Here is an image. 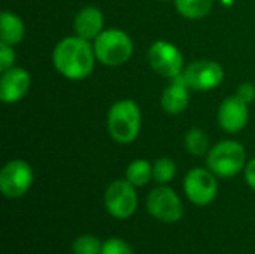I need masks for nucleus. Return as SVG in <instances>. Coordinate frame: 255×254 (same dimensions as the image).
<instances>
[{
  "label": "nucleus",
  "mask_w": 255,
  "mask_h": 254,
  "mask_svg": "<svg viewBox=\"0 0 255 254\" xmlns=\"http://www.w3.org/2000/svg\"><path fill=\"white\" fill-rule=\"evenodd\" d=\"M96 60L93 42L76 34L61 39L52 51V64L55 70L70 81L88 78L94 70Z\"/></svg>",
  "instance_id": "1"
},
{
  "label": "nucleus",
  "mask_w": 255,
  "mask_h": 254,
  "mask_svg": "<svg viewBox=\"0 0 255 254\" xmlns=\"http://www.w3.org/2000/svg\"><path fill=\"white\" fill-rule=\"evenodd\" d=\"M106 126L111 138L117 144L127 145L134 142L142 129V112L139 105L131 99L115 102L108 111Z\"/></svg>",
  "instance_id": "2"
},
{
  "label": "nucleus",
  "mask_w": 255,
  "mask_h": 254,
  "mask_svg": "<svg viewBox=\"0 0 255 254\" xmlns=\"http://www.w3.org/2000/svg\"><path fill=\"white\" fill-rule=\"evenodd\" d=\"M93 48L100 64L108 67H118L126 64L134 51L131 37L120 28H106L94 40Z\"/></svg>",
  "instance_id": "3"
},
{
  "label": "nucleus",
  "mask_w": 255,
  "mask_h": 254,
  "mask_svg": "<svg viewBox=\"0 0 255 254\" xmlns=\"http://www.w3.org/2000/svg\"><path fill=\"white\" fill-rule=\"evenodd\" d=\"M206 166L220 178H233L247 166V151L235 139L220 141L209 150Z\"/></svg>",
  "instance_id": "4"
},
{
  "label": "nucleus",
  "mask_w": 255,
  "mask_h": 254,
  "mask_svg": "<svg viewBox=\"0 0 255 254\" xmlns=\"http://www.w3.org/2000/svg\"><path fill=\"white\" fill-rule=\"evenodd\" d=\"M148 61L155 73L170 81L181 76L185 69L181 49L167 40H155L149 46Z\"/></svg>",
  "instance_id": "5"
},
{
  "label": "nucleus",
  "mask_w": 255,
  "mask_h": 254,
  "mask_svg": "<svg viewBox=\"0 0 255 254\" xmlns=\"http://www.w3.org/2000/svg\"><path fill=\"white\" fill-rule=\"evenodd\" d=\"M34 181L33 168L21 159L9 160L0 171V190L9 199L24 196Z\"/></svg>",
  "instance_id": "6"
},
{
  "label": "nucleus",
  "mask_w": 255,
  "mask_h": 254,
  "mask_svg": "<svg viewBox=\"0 0 255 254\" xmlns=\"http://www.w3.org/2000/svg\"><path fill=\"white\" fill-rule=\"evenodd\" d=\"M224 76L223 66L214 60H196L182 72L185 84L194 91H211L221 85Z\"/></svg>",
  "instance_id": "7"
},
{
  "label": "nucleus",
  "mask_w": 255,
  "mask_h": 254,
  "mask_svg": "<svg viewBox=\"0 0 255 254\" xmlns=\"http://www.w3.org/2000/svg\"><path fill=\"white\" fill-rule=\"evenodd\" d=\"M146 208L154 219L163 223H176L184 214V207L179 196L167 186H160L151 190L146 199Z\"/></svg>",
  "instance_id": "8"
},
{
  "label": "nucleus",
  "mask_w": 255,
  "mask_h": 254,
  "mask_svg": "<svg viewBox=\"0 0 255 254\" xmlns=\"http://www.w3.org/2000/svg\"><path fill=\"white\" fill-rule=\"evenodd\" d=\"M105 208L118 220L131 217L137 208V193L134 186L127 180L114 181L105 192Z\"/></svg>",
  "instance_id": "9"
},
{
  "label": "nucleus",
  "mask_w": 255,
  "mask_h": 254,
  "mask_svg": "<svg viewBox=\"0 0 255 254\" xmlns=\"http://www.w3.org/2000/svg\"><path fill=\"white\" fill-rule=\"evenodd\" d=\"M184 190L191 204L197 207H206L217 198L218 183L217 175L209 169L194 168L191 169L184 180Z\"/></svg>",
  "instance_id": "10"
},
{
  "label": "nucleus",
  "mask_w": 255,
  "mask_h": 254,
  "mask_svg": "<svg viewBox=\"0 0 255 254\" xmlns=\"http://www.w3.org/2000/svg\"><path fill=\"white\" fill-rule=\"evenodd\" d=\"M220 127L227 133H239L244 130L250 121L248 103L244 102L238 94L226 97L217 112Z\"/></svg>",
  "instance_id": "11"
},
{
  "label": "nucleus",
  "mask_w": 255,
  "mask_h": 254,
  "mask_svg": "<svg viewBox=\"0 0 255 254\" xmlns=\"http://www.w3.org/2000/svg\"><path fill=\"white\" fill-rule=\"evenodd\" d=\"M31 85L28 70L22 67H10L1 72L0 76V100L6 105H13L25 97Z\"/></svg>",
  "instance_id": "12"
},
{
  "label": "nucleus",
  "mask_w": 255,
  "mask_h": 254,
  "mask_svg": "<svg viewBox=\"0 0 255 254\" xmlns=\"http://www.w3.org/2000/svg\"><path fill=\"white\" fill-rule=\"evenodd\" d=\"M75 34L93 42L105 30V15L96 6L82 7L73 19Z\"/></svg>",
  "instance_id": "13"
},
{
  "label": "nucleus",
  "mask_w": 255,
  "mask_h": 254,
  "mask_svg": "<svg viewBox=\"0 0 255 254\" xmlns=\"http://www.w3.org/2000/svg\"><path fill=\"white\" fill-rule=\"evenodd\" d=\"M160 103L166 114L179 115L185 112L190 105V87L185 84L182 75L172 79V82L163 90Z\"/></svg>",
  "instance_id": "14"
},
{
  "label": "nucleus",
  "mask_w": 255,
  "mask_h": 254,
  "mask_svg": "<svg viewBox=\"0 0 255 254\" xmlns=\"http://www.w3.org/2000/svg\"><path fill=\"white\" fill-rule=\"evenodd\" d=\"M24 21L10 10H3L0 15V42L6 45H16L24 39Z\"/></svg>",
  "instance_id": "15"
},
{
  "label": "nucleus",
  "mask_w": 255,
  "mask_h": 254,
  "mask_svg": "<svg viewBox=\"0 0 255 254\" xmlns=\"http://www.w3.org/2000/svg\"><path fill=\"white\" fill-rule=\"evenodd\" d=\"M176 12L187 19H202L211 13L215 0H173Z\"/></svg>",
  "instance_id": "16"
},
{
  "label": "nucleus",
  "mask_w": 255,
  "mask_h": 254,
  "mask_svg": "<svg viewBox=\"0 0 255 254\" xmlns=\"http://www.w3.org/2000/svg\"><path fill=\"white\" fill-rule=\"evenodd\" d=\"M185 150L196 157H203L208 156L211 150V141L208 133L200 129V127H193L187 132L185 139H184Z\"/></svg>",
  "instance_id": "17"
},
{
  "label": "nucleus",
  "mask_w": 255,
  "mask_h": 254,
  "mask_svg": "<svg viewBox=\"0 0 255 254\" xmlns=\"http://www.w3.org/2000/svg\"><path fill=\"white\" fill-rule=\"evenodd\" d=\"M126 180L134 187H143L152 180V165L148 160H133L126 171Z\"/></svg>",
  "instance_id": "18"
},
{
  "label": "nucleus",
  "mask_w": 255,
  "mask_h": 254,
  "mask_svg": "<svg viewBox=\"0 0 255 254\" xmlns=\"http://www.w3.org/2000/svg\"><path fill=\"white\" fill-rule=\"evenodd\" d=\"M176 163L170 157H160L152 165V180L160 186H167L176 175Z\"/></svg>",
  "instance_id": "19"
},
{
  "label": "nucleus",
  "mask_w": 255,
  "mask_h": 254,
  "mask_svg": "<svg viewBox=\"0 0 255 254\" xmlns=\"http://www.w3.org/2000/svg\"><path fill=\"white\" fill-rule=\"evenodd\" d=\"M103 244L93 235H81L72 246L73 254H100Z\"/></svg>",
  "instance_id": "20"
},
{
  "label": "nucleus",
  "mask_w": 255,
  "mask_h": 254,
  "mask_svg": "<svg viewBox=\"0 0 255 254\" xmlns=\"http://www.w3.org/2000/svg\"><path fill=\"white\" fill-rule=\"evenodd\" d=\"M100 254H133V250L126 241L120 238H109L103 243Z\"/></svg>",
  "instance_id": "21"
},
{
  "label": "nucleus",
  "mask_w": 255,
  "mask_h": 254,
  "mask_svg": "<svg viewBox=\"0 0 255 254\" xmlns=\"http://www.w3.org/2000/svg\"><path fill=\"white\" fill-rule=\"evenodd\" d=\"M15 51L12 45H6L0 42V72H4L15 64Z\"/></svg>",
  "instance_id": "22"
},
{
  "label": "nucleus",
  "mask_w": 255,
  "mask_h": 254,
  "mask_svg": "<svg viewBox=\"0 0 255 254\" xmlns=\"http://www.w3.org/2000/svg\"><path fill=\"white\" fill-rule=\"evenodd\" d=\"M236 94L244 100L247 102L248 105L253 103L255 100V85L253 82H242L238 90H236Z\"/></svg>",
  "instance_id": "23"
},
{
  "label": "nucleus",
  "mask_w": 255,
  "mask_h": 254,
  "mask_svg": "<svg viewBox=\"0 0 255 254\" xmlns=\"http://www.w3.org/2000/svg\"><path fill=\"white\" fill-rule=\"evenodd\" d=\"M245 180L248 186L255 192V157L251 159L245 166Z\"/></svg>",
  "instance_id": "24"
},
{
  "label": "nucleus",
  "mask_w": 255,
  "mask_h": 254,
  "mask_svg": "<svg viewBox=\"0 0 255 254\" xmlns=\"http://www.w3.org/2000/svg\"><path fill=\"white\" fill-rule=\"evenodd\" d=\"M157 1H169V0H157Z\"/></svg>",
  "instance_id": "25"
}]
</instances>
